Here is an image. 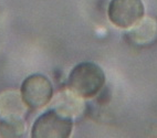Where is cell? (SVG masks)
<instances>
[{
  "label": "cell",
  "instance_id": "7a4b0ae2",
  "mask_svg": "<svg viewBox=\"0 0 157 138\" xmlns=\"http://www.w3.org/2000/svg\"><path fill=\"white\" fill-rule=\"evenodd\" d=\"M73 129V117L56 107L40 114L31 127L32 138H67Z\"/></svg>",
  "mask_w": 157,
  "mask_h": 138
},
{
  "label": "cell",
  "instance_id": "8992f818",
  "mask_svg": "<svg viewBox=\"0 0 157 138\" xmlns=\"http://www.w3.org/2000/svg\"><path fill=\"white\" fill-rule=\"evenodd\" d=\"M27 108L20 92L9 90L0 94V118L10 116L22 117Z\"/></svg>",
  "mask_w": 157,
  "mask_h": 138
},
{
  "label": "cell",
  "instance_id": "52a82bcc",
  "mask_svg": "<svg viewBox=\"0 0 157 138\" xmlns=\"http://www.w3.org/2000/svg\"><path fill=\"white\" fill-rule=\"evenodd\" d=\"M52 107H56V110L73 117V115H78L83 110V102H82V97L76 95L73 91L69 88L58 95Z\"/></svg>",
  "mask_w": 157,
  "mask_h": 138
},
{
  "label": "cell",
  "instance_id": "277c9868",
  "mask_svg": "<svg viewBox=\"0 0 157 138\" xmlns=\"http://www.w3.org/2000/svg\"><path fill=\"white\" fill-rule=\"evenodd\" d=\"M107 17L115 27L129 29L145 17L143 0H111L107 7Z\"/></svg>",
  "mask_w": 157,
  "mask_h": 138
},
{
  "label": "cell",
  "instance_id": "6da1fadb",
  "mask_svg": "<svg viewBox=\"0 0 157 138\" xmlns=\"http://www.w3.org/2000/svg\"><path fill=\"white\" fill-rule=\"evenodd\" d=\"M105 73L96 63L81 62L71 70L67 88L82 99H93L105 86Z\"/></svg>",
  "mask_w": 157,
  "mask_h": 138
},
{
  "label": "cell",
  "instance_id": "5b68a950",
  "mask_svg": "<svg viewBox=\"0 0 157 138\" xmlns=\"http://www.w3.org/2000/svg\"><path fill=\"white\" fill-rule=\"evenodd\" d=\"M126 39L135 47L147 48L157 42V19L144 17L128 29Z\"/></svg>",
  "mask_w": 157,
  "mask_h": 138
},
{
  "label": "cell",
  "instance_id": "ba28073f",
  "mask_svg": "<svg viewBox=\"0 0 157 138\" xmlns=\"http://www.w3.org/2000/svg\"><path fill=\"white\" fill-rule=\"evenodd\" d=\"M25 135V123L21 116H10L0 119V136L19 138Z\"/></svg>",
  "mask_w": 157,
  "mask_h": 138
},
{
  "label": "cell",
  "instance_id": "3957f363",
  "mask_svg": "<svg viewBox=\"0 0 157 138\" xmlns=\"http://www.w3.org/2000/svg\"><path fill=\"white\" fill-rule=\"evenodd\" d=\"M52 82L43 74L36 73L23 80L20 94L25 106L31 110H39L53 99Z\"/></svg>",
  "mask_w": 157,
  "mask_h": 138
}]
</instances>
